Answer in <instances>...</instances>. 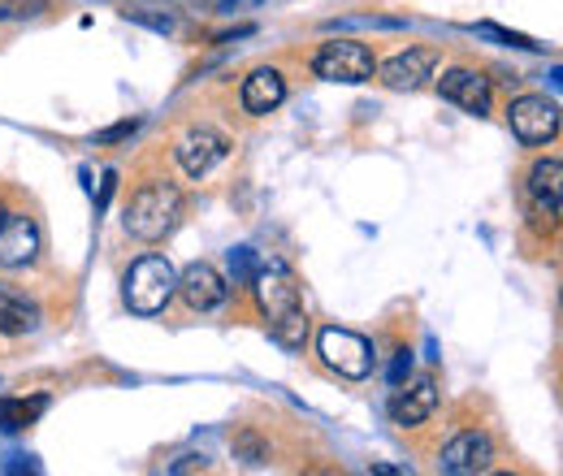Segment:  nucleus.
Segmentation results:
<instances>
[{
    "label": "nucleus",
    "instance_id": "1",
    "mask_svg": "<svg viewBox=\"0 0 563 476\" xmlns=\"http://www.w3.org/2000/svg\"><path fill=\"white\" fill-rule=\"evenodd\" d=\"M261 308L269 317V334L282 351H303L308 342V317H303V299H299V277L286 265H265L252 277Z\"/></svg>",
    "mask_w": 563,
    "mask_h": 476
},
{
    "label": "nucleus",
    "instance_id": "2",
    "mask_svg": "<svg viewBox=\"0 0 563 476\" xmlns=\"http://www.w3.org/2000/svg\"><path fill=\"white\" fill-rule=\"evenodd\" d=\"M122 295H126V308L140 312V317H156L165 312V303L178 295V273L165 256H143L131 265L126 281H122Z\"/></svg>",
    "mask_w": 563,
    "mask_h": 476
},
{
    "label": "nucleus",
    "instance_id": "3",
    "mask_svg": "<svg viewBox=\"0 0 563 476\" xmlns=\"http://www.w3.org/2000/svg\"><path fill=\"white\" fill-rule=\"evenodd\" d=\"M178 212H183L178 187H169V182H147V187L135 191V200L126 208V230H131L135 239H143V243H156V239H165V234L174 230Z\"/></svg>",
    "mask_w": 563,
    "mask_h": 476
},
{
    "label": "nucleus",
    "instance_id": "4",
    "mask_svg": "<svg viewBox=\"0 0 563 476\" xmlns=\"http://www.w3.org/2000/svg\"><path fill=\"white\" fill-rule=\"evenodd\" d=\"M373 69H377V62H373V53L360 40L321 44V53L312 57V74L325 78V82H368Z\"/></svg>",
    "mask_w": 563,
    "mask_h": 476
},
{
    "label": "nucleus",
    "instance_id": "5",
    "mask_svg": "<svg viewBox=\"0 0 563 476\" xmlns=\"http://www.w3.org/2000/svg\"><path fill=\"white\" fill-rule=\"evenodd\" d=\"M507 122H511V135L520 143L538 147V143H551L560 135V104L547 96H520V100H511Z\"/></svg>",
    "mask_w": 563,
    "mask_h": 476
},
{
    "label": "nucleus",
    "instance_id": "6",
    "mask_svg": "<svg viewBox=\"0 0 563 476\" xmlns=\"http://www.w3.org/2000/svg\"><path fill=\"white\" fill-rule=\"evenodd\" d=\"M317 346H321V359H325L339 377H352V381L368 377L373 364H377V355H373L368 339H360V334H352V330H321Z\"/></svg>",
    "mask_w": 563,
    "mask_h": 476
},
{
    "label": "nucleus",
    "instance_id": "7",
    "mask_svg": "<svg viewBox=\"0 0 563 476\" xmlns=\"http://www.w3.org/2000/svg\"><path fill=\"white\" fill-rule=\"evenodd\" d=\"M178 165L191 174V178H205L212 165H221L225 156H230V139L221 135V131H212V126H191L187 135L178 139Z\"/></svg>",
    "mask_w": 563,
    "mask_h": 476
},
{
    "label": "nucleus",
    "instance_id": "8",
    "mask_svg": "<svg viewBox=\"0 0 563 476\" xmlns=\"http://www.w3.org/2000/svg\"><path fill=\"white\" fill-rule=\"evenodd\" d=\"M529 200H533V217L538 225L555 230L560 225V208H563V165L551 156V160H538L529 169Z\"/></svg>",
    "mask_w": 563,
    "mask_h": 476
},
{
    "label": "nucleus",
    "instance_id": "9",
    "mask_svg": "<svg viewBox=\"0 0 563 476\" xmlns=\"http://www.w3.org/2000/svg\"><path fill=\"white\" fill-rule=\"evenodd\" d=\"M494 460V442L490 433H477V429H468V433H460V438H451L446 446H442V460H438V468L451 476H473V473H486Z\"/></svg>",
    "mask_w": 563,
    "mask_h": 476
},
{
    "label": "nucleus",
    "instance_id": "10",
    "mask_svg": "<svg viewBox=\"0 0 563 476\" xmlns=\"http://www.w3.org/2000/svg\"><path fill=\"white\" fill-rule=\"evenodd\" d=\"M438 96L442 100H451V104H460L464 113H490V78L486 74H477V69H446L442 78H438Z\"/></svg>",
    "mask_w": 563,
    "mask_h": 476
},
{
    "label": "nucleus",
    "instance_id": "11",
    "mask_svg": "<svg viewBox=\"0 0 563 476\" xmlns=\"http://www.w3.org/2000/svg\"><path fill=\"white\" fill-rule=\"evenodd\" d=\"M40 256V225L22 212H9L0 225V265L4 269H22Z\"/></svg>",
    "mask_w": 563,
    "mask_h": 476
},
{
    "label": "nucleus",
    "instance_id": "12",
    "mask_svg": "<svg viewBox=\"0 0 563 476\" xmlns=\"http://www.w3.org/2000/svg\"><path fill=\"white\" fill-rule=\"evenodd\" d=\"M433 408H438V381L424 373V377H417V381H399L395 386V395H390V416L399 420V424H421V420H429L433 416Z\"/></svg>",
    "mask_w": 563,
    "mask_h": 476
},
{
    "label": "nucleus",
    "instance_id": "13",
    "mask_svg": "<svg viewBox=\"0 0 563 476\" xmlns=\"http://www.w3.org/2000/svg\"><path fill=\"white\" fill-rule=\"evenodd\" d=\"M178 295L196 308V312H212L225 303V277L212 269V265H187L183 277H178Z\"/></svg>",
    "mask_w": 563,
    "mask_h": 476
},
{
    "label": "nucleus",
    "instance_id": "14",
    "mask_svg": "<svg viewBox=\"0 0 563 476\" xmlns=\"http://www.w3.org/2000/svg\"><path fill=\"white\" fill-rule=\"evenodd\" d=\"M433 66H438L433 48H408L382 66V82L395 91H417V87H424V78H433Z\"/></svg>",
    "mask_w": 563,
    "mask_h": 476
},
{
    "label": "nucleus",
    "instance_id": "15",
    "mask_svg": "<svg viewBox=\"0 0 563 476\" xmlns=\"http://www.w3.org/2000/svg\"><path fill=\"white\" fill-rule=\"evenodd\" d=\"M282 100H286V78H282L278 69L261 66L247 74V82H243V109H247L252 118L274 113Z\"/></svg>",
    "mask_w": 563,
    "mask_h": 476
},
{
    "label": "nucleus",
    "instance_id": "16",
    "mask_svg": "<svg viewBox=\"0 0 563 476\" xmlns=\"http://www.w3.org/2000/svg\"><path fill=\"white\" fill-rule=\"evenodd\" d=\"M35 325H40V303L0 281V334L18 339V334H31Z\"/></svg>",
    "mask_w": 563,
    "mask_h": 476
},
{
    "label": "nucleus",
    "instance_id": "17",
    "mask_svg": "<svg viewBox=\"0 0 563 476\" xmlns=\"http://www.w3.org/2000/svg\"><path fill=\"white\" fill-rule=\"evenodd\" d=\"M44 411H48V399H44V395H35V399H0V429H4V433H22V429H31Z\"/></svg>",
    "mask_w": 563,
    "mask_h": 476
},
{
    "label": "nucleus",
    "instance_id": "18",
    "mask_svg": "<svg viewBox=\"0 0 563 476\" xmlns=\"http://www.w3.org/2000/svg\"><path fill=\"white\" fill-rule=\"evenodd\" d=\"M256 269H261V265H256V252H252V247H234V252H230V281H234V286H252Z\"/></svg>",
    "mask_w": 563,
    "mask_h": 476
},
{
    "label": "nucleus",
    "instance_id": "19",
    "mask_svg": "<svg viewBox=\"0 0 563 476\" xmlns=\"http://www.w3.org/2000/svg\"><path fill=\"white\" fill-rule=\"evenodd\" d=\"M473 35H482V40H498V44H511V48H538L533 40H525V35H516V31H503V26H494V22L473 26Z\"/></svg>",
    "mask_w": 563,
    "mask_h": 476
},
{
    "label": "nucleus",
    "instance_id": "20",
    "mask_svg": "<svg viewBox=\"0 0 563 476\" xmlns=\"http://www.w3.org/2000/svg\"><path fill=\"white\" fill-rule=\"evenodd\" d=\"M234 455H239L243 464H261V460H265V446H261V438L239 433V438H234Z\"/></svg>",
    "mask_w": 563,
    "mask_h": 476
},
{
    "label": "nucleus",
    "instance_id": "21",
    "mask_svg": "<svg viewBox=\"0 0 563 476\" xmlns=\"http://www.w3.org/2000/svg\"><path fill=\"white\" fill-rule=\"evenodd\" d=\"M135 131H140V122L131 118V122H118V126H109V131H100V135H96V143H122V139H131V135H135Z\"/></svg>",
    "mask_w": 563,
    "mask_h": 476
},
{
    "label": "nucleus",
    "instance_id": "22",
    "mask_svg": "<svg viewBox=\"0 0 563 476\" xmlns=\"http://www.w3.org/2000/svg\"><path fill=\"white\" fill-rule=\"evenodd\" d=\"M126 18H135V22H147L152 31H174V18H169V13L161 18V13H143V9H126Z\"/></svg>",
    "mask_w": 563,
    "mask_h": 476
},
{
    "label": "nucleus",
    "instance_id": "23",
    "mask_svg": "<svg viewBox=\"0 0 563 476\" xmlns=\"http://www.w3.org/2000/svg\"><path fill=\"white\" fill-rule=\"evenodd\" d=\"M408 373H412V351H399L395 364H390V386H399Z\"/></svg>",
    "mask_w": 563,
    "mask_h": 476
},
{
    "label": "nucleus",
    "instance_id": "24",
    "mask_svg": "<svg viewBox=\"0 0 563 476\" xmlns=\"http://www.w3.org/2000/svg\"><path fill=\"white\" fill-rule=\"evenodd\" d=\"M205 468H209V460H205V455H183L169 473H205Z\"/></svg>",
    "mask_w": 563,
    "mask_h": 476
},
{
    "label": "nucleus",
    "instance_id": "25",
    "mask_svg": "<svg viewBox=\"0 0 563 476\" xmlns=\"http://www.w3.org/2000/svg\"><path fill=\"white\" fill-rule=\"evenodd\" d=\"M113 182H118V174H113V169H104V182H100V200H96V208L109 204V196H113Z\"/></svg>",
    "mask_w": 563,
    "mask_h": 476
},
{
    "label": "nucleus",
    "instance_id": "26",
    "mask_svg": "<svg viewBox=\"0 0 563 476\" xmlns=\"http://www.w3.org/2000/svg\"><path fill=\"white\" fill-rule=\"evenodd\" d=\"M4 217H9V208H4V200H0V225H4Z\"/></svg>",
    "mask_w": 563,
    "mask_h": 476
}]
</instances>
